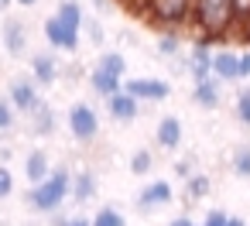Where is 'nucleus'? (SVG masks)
I'll return each instance as SVG.
<instances>
[{"mask_svg":"<svg viewBox=\"0 0 250 226\" xmlns=\"http://www.w3.org/2000/svg\"><path fill=\"white\" fill-rule=\"evenodd\" d=\"M69 185H72V171L62 164V168H52L42 182H35L31 188H28V205L35 209V212H59L62 205H65V199H69Z\"/></svg>","mask_w":250,"mask_h":226,"instance_id":"1","label":"nucleus"},{"mask_svg":"<svg viewBox=\"0 0 250 226\" xmlns=\"http://www.w3.org/2000/svg\"><path fill=\"white\" fill-rule=\"evenodd\" d=\"M141 14L154 24V28H182L192 18V0H141Z\"/></svg>","mask_w":250,"mask_h":226,"instance_id":"2","label":"nucleus"},{"mask_svg":"<svg viewBox=\"0 0 250 226\" xmlns=\"http://www.w3.org/2000/svg\"><path fill=\"white\" fill-rule=\"evenodd\" d=\"M65 127H69V134H72L79 144H93V141L100 137V113H96V106H89V103H72L69 113H65Z\"/></svg>","mask_w":250,"mask_h":226,"instance_id":"3","label":"nucleus"},{"mask_svg":"<svg viewBox=\"0 0 250 226\" xmlns=\"http://www.w3.org/2000/svg\"><path fill=\"white\" fill-rule=\"evenodd\" d=\"M171 89L175 86L168 79H158V76H134V79L124 76V93H130L141 103H165L171 96Z\"/></svg>","mask_w":250,"mask_h":226,"instance_id":"4","label":"nucleus"},{"mask_svg":"<svg viewBox=\"0 0 250 226\" xmlns=\"http://www.w3.org/2000/svg\"><path fill=\"white\" fill-rule=\"evenodd\" d=\"M171 199H175V188H171V182H165V178H154V182H147L137 195H134V205L141 209V212H154V209H165V205H171Z\"/></svg>","mask_w":250,"mask_h":226,"instance_id":"5","label":"nucleus"},{"mask_svg":"<svg viewBox=\"0 0 250 226\" xmlns=\"http://www.w3.org/2000/svg\"><path fill=\"white\" fill-rule=\"evenodd\" d=\"M45 41L55 48V52H79V41H83V35L79 31H72V28H65L55 14L45 21Z\"/></svg>","mask_w":250,"mask_h":226,"instance_id":"6","label":"nucleus"},{"mask_svg":"<svg viewBox=\"0 0 250 226\" xmlns=\"http://www.w3.org/2000/svg\"><path fill=\"white\" fill-rule=\"evenodd\" d=\"M0 41H4L7 55H24L28 52V24L21 18H4V28H0Z\"/></svg>","mask_w":250,"mask_h":226,"instance_id":"7","label":"nucleus"},{"mask_svg":"<svg viewBox=\"0 0 250 226\" xmlns=\"http://www.w3.org/2000/svg\"><path fill=\"white\" fill-rule=\"evenodd\" d=\"M209 76L219 79V82H240V52H229V48L212 52Z\"/></svg>","mask_w":250,"mask_h":226,"instance_id":"8","label":"nucleus"},{"mask_svg":"<svg viewBox=\"0 0 250 226\" xmlns=\"http://www.w3.org/2000/svg\"><path fill=\"white\" fill-rule=\"evenodd\" d=\"M106 113H110V120L113 123H134L137 120V113H141V100H134L130 93H113V96H106Z\"/></svg>","mask_w":250,"mask_h":226,"instance_id":"9","label":"nucleus"},{"mask_svg":"<svg viewBox=\"0 0 250 226\" xmlns=\"http://www.w3.org/2000/svg\"><path fill=\"white\" fill-rule=\"evenodd\" d=\"M182 141H185V127H182V120L171 117V113L161 117L158 127H154V144H158L161 151H178Z\"/></svg>","mask_w":250,"mask_h":226,"instance_id":"10","label":"nucleus"},{"mask_svg":"<svg viewBox=\"0 0 250 226\" xmlns=\"http://www.w3.org/2000/svg\"><path fill=\"white\" fill-rule=\"evenodd\" d=\"M59 76H62V69H59V59L52 52H35L31 55V79L38 86H55Z\"/></svg>","mask_w":250,"mask_h":226,"instance_id":"11","label":"nucleus"},{"mask_svg":"<svg viewBox=\"0 0 250 226\" xmlns=\"http://www.w3.org/2000/svg\"><path fill=\"white\" fill-rule=\"evenodd\" d=\"M7 100H11V106L18 110V113H28L42 96H38V82L35 79H14L11 86H7Z\"/></svg>","mask_w":250,"mask_h":226,"instance_id":"12","label":"nucleus"},{"mask_svg":"<svg viewBox=\"0 0 250 226\" xmlns=\"http://www.w3.org/2000/svg\"><path fill=\"white\" fill-rule=\"evenodd\" d=\"M96 192H100V178H96V171L83 168V171H76V175H72L69 199H72L76 205H86V202H93V199H96Z\"/></svg>","mask_w":250,"mask_h":226,"instance_id":"13","label":"nucleus"},{"mask_svg":"<svg viewBox=\"0 0 250 226\" xmlns=\"http://www.w3.org/2000/svg\"><path fill=\"white\" fill-rule=\"evenodd\" d=\"M195 86H192V103L195 106H202V110H216L219 106V100H223V82L219 79H212V76H206V79H192Z\"/></svg>","mask_w":250,"mask_h":226,"instance_id":"14","label":"nucleus"},{"mask_svg":"<svg viewBox=\"0 0 250 226\" xmlns=\"http://www.w3.org/2000/svg\"><path fill=\"white\" fill-rule=\"evenodd\" d=\"M209 65H212V45L195 41L192 52H188V59H185V72H188L192 79H206V76H209Z\"/></svg>","mask_w":250,"mask_h":226,"instance_id":"15","label":"nucleus"},{"mask_svg":"<svg viewBox=\"0 0 250 226\" xmlns=\"http://www.w3.org/2000/svg\"><path fill=\"white\" fill-rule=\"evenodd\" d=\"M28 117H31V134H35V137H48V134H55L59 117H55V110H52L45 100H38V103L28 110Z\"/></svg>","mask_w":250,"mask_h":226,"instance_id":"16","label":"nucleus"},{"mask_svg":"<svg viewBox=\"0 0 250 226\" xmlns=\"http://www.w3.org/2000/svg\"><path fill=\"white\" fill-rule=\"evenodd\" d=\"M89 89H93L96 96H103V100H106V96H113V93H120V89H124V76H113V72H106V69H100V65H96V69L89 72Z\"/></svg>","mask_w":250,"mask_h":226,"instance_id":"17","label":"nucleus"},{"mask_svg":"<svg viewBox=\"0 0 250 226\" xmlns=\"http://www.w3.org/2000/svg\"><path fill=\"white\" fill-rule=\"evenodd\" d=\"M209 192H212V178L206 175V171H192L188 178H185V205H195V202H202V199H209Z\"/></svg>","mask_w":250,"mask_h":226,"instance_id":"18","label":"nucleus"},{"mask_svg":"<svg viewBox=\"0 0 250 226\" xmlns=\"http://www.w3.org/2000/svg\"><path fill=\"white\" fill-rule=\"evenodd\" d=\"M52 171V161H48V151L45 147H35L28 158H24V178L35 185V182H42L45 175Z\"/></svg>","mask_w":250,"mask_h":226,"instance_id":"19","label":"nucleus"},{"mask_svg":"<svg viewBox=\"0 0 250 226\" xmlns=\"http://www.w3.org/2000/svg\"><path fill=\"white\" fill-rule=\"evenodd\" d=\"M55 18L65 24V28H72V31H83V4L79 0H62L59 4V11H55Z\"/></svg>","mask_w":250,"mask_h":226,"instance_id":"20","label":"nucleus"},{"mask_svg":"<svg viewBox=\"0 0 250 226\" xmlns=\"http://www.w3.org/2000/svg\"><path fill=\"white\" fill-rule=\"evenodd\" d=\"M158 55L168 62V59H175V55H182V35H178V28H165L161 35H158Z\"/></svg>","mask_w":250,"mask_h":226,"instance_id":"21","label":"nucleus"},{"mask_svg":"<svg viewBox=\"0 0 250 226\" xmlns=\"http://www.w3.org/2000/svg\"><path fill=\"white\" fill-rule=\"evenodd\" d=\"M127 171H130V175H137V178L151 175V171H154V151L137 147V151L130 154V161H127Z\"/></svg>","mask_w":250,"mask_h":226,"instance_id":"22","label":"nucleus"},{"mask_svg":"<svg viewBox=\"0 0 250 226\" xmlns=\"http://www.w3.org/2000/svg\"><path fill=\"white\" fill-rule=\"evenodd\" d=\"M229 171H233L236 178H250V144L233 147V154H229Z\"/></svg>","mask_w":250,"mask_h":226,"instance_id":"23","label":"nucleus"},{"mask_svg":"<svg viewBox=\"0 0 250 226\" xmlns=\"http://www.w3.org/2000/svg\"><path fill=\"white\" fill-rule=\"evenodd\" d=\"M89 226H127V216L117 205H103V209H96V216L89 219Z\"/></svg>","mask_w":250,"mask_h":226,"instance_id":"24","label":"nucleus"},{"mask_svg":"<svg viewBox=\"0 0 250 226\" xmlns=\"http://www.w3.org/2000/svg\"><path fill=\"white\" fill-rule=\"evenodd\" d=\"M96 65L106 69V72H113V76H127V59H124L120 52H103Z\"/></svg>","mask_w":250,"mask_h":226,"instance_id":"25","label":"nucleus"},{"mask_svg":"<svg viewBox=\"0 0 250 226\" xmlns=\"http://www.w3.org/2000/svg\"><path fill=\"white\" fill-rule=\"evenodd\" d=\"M233 113H236V120H240L243 127H250V86L240 89V96H236V103H233Z\"/></svg>","mask_w":250,"mask_h":226,"instance_id":"26","label":"nucleus"},{"mask_svg":"<svg viewBox=\"0 0 250 226\" xmlns=\"http://www.w3.org/2000/svg\"><path fill=\"white\" fill-rule=\"evenodd\" d=\"M83 28L89 31V41H93V45H103V41H106V31H103V24H100L96 18H83Z\"/></svg>","mask_w":250,"mask_h":226,"instance_id":"27","label":"nucleus"},{"mask_svg":"<svg viewBox=\"0 0 250 226\" xmlns=\"http://www.w3.org/2000/svg\"><path fill=\"white\" fill-rule=\"evenodd\" d=\"M18 120V110L11 106V100H0V130H11Z\"/></svg>","mask_w":250,"mask_h":226,"instance_id":"28","label":"nucleus"},{"mask_svg":"<svg viewBox=\"0 0 250 226\" xmlns=\"http://www.w3.org/2000/svg\"><path fill=\"white\" fill-rule=\"evenodd\" d=\"M233 4V14H236V28L250 24V0H229Z\"/></svg>","mask_w":250,"mask_h":226,"instance_id":"29","label":"nucleus"},{"mask_svg":"<svg viewBox=\"0 0 250 226\" xmlns=\"http://www.w3.org/2000/svg\"><path fill=\"white\" fill-rule=\"evenodd\" d=\"M7 195H14V175L7 164H0V199H7Z\"/></svg>","mask_w":250,"mask_h":226,"instance_id":"30","label":"nucleus"},{"mask_svg":"<svg viewBox=\"0 0 250 226\" xmlns=\"http://www.w3.org/2000/svg\"><path fill=\"white\" fill-rule=\"evenodd\" d=\"M52 226H89V216H59V212H52Z\"/></svg>","mask_w":250,"mask_h":226,"instance_id":"31","label":"nucleus"},{"mask_svg":"<svg viewBox=\"0 0 250 226\" xmlns=\"http://www.w3.org/2000/svg\"><path fill=\"white\" fill-rule=\"evenodd\" d=\"M199 226H226V209H209Z\"/></svg>","mask_w":250,"mask_h":226,"instance_id":"32","label":"nucleus"},{"mask_svg":"<svg viewBox=\"0 0 250 226\" xmlns=\"http://www.w3.org/2000/svg\"><path fill=\"white\" fill-rule=\"evenodd\" d=\"M171 168H175V175H178V178H182V182H185V178H188V175H192V161H185V158H182V161H175V164H171Z\"/></svg>","mask_w":250,"mask_h":226,"instance_id":"33","label":"nucleus"},{"mask_svg":"<svg viewBox=\"0 0 250 226\" xmlns=\"http://www.w3.org/2000/svg\"><path fill=\"white\" fill-rule=\"evenodd\" d=\"M240 79H250V48L240 52Z\"/></svg>","mask_w":250,"mask_h":226,"instance_id":"34","label":"nucleus"},{"mask_svg":"<svg viewBox=\"0 0 250 226\" xmlns=\"http://www.w3.org/2000/svg\"><path fill=\"white\" fill-rule=\"evenodd\" d=\"M168 226H199V223H195V219H188V216H175Z\"/></svg>","mask_w":250,"mask_h":226,"instance_id":"35","label":"nucleus"},{"mask_svg":"<svg viewBox=\"0 0 250 226\" xmlns=\"http://www.w3.org/2000/svg\"><path fill=\"white\" fill-rule=\"evenodd\" d=\"M226 226H247L243 216H226Z\"/></svg>","mask_w":250,"mask_h":226,"instance_id":"36","label":"nucleus"},{"mask_svg":"<svg viewBox=\"0 0 250 226\" xmlns=\"http://www.w3.org/2000/svg\"><path fill=\"white\" fill-rule=\"evenodd\" d=\"M93 7H96V11L103 14V11H110V0H93Z\"/></svg>","mask_w":250,"mask_h":226,"instance_id":"37","label":"nucleus"},{"mask_svg":"<svg viewBox=\"0 0 250 226\" xmlns=\"http://www.w3.org/2000/svg\"><path fill=\"white\" fill-rule=\"evenodd\" d=\"M18 7H38V0H14Z\"/></svg>","mask_w":250,"mask_h":226,"instance_id":"38","label":"nucleus"},{"mask_svg":"<svg viewBox=\"0 0 250 226\" xmlns=\"http://www.w3.org/2000/svg\"><path fill=\"white\" fill-rule=\"evenodd\" d=\"M11 4H14V0H0V11H7Z\"/></svg>","mask_w":250,"mask_h":226,"instance_id":"39","label":"nucleus"},{"mask_svg":"<svg viewBox=\"0 0 250 226\" xmlns=\"http://www.w3.org/2000/svg\"><path fill=\"white\" fill-rule=\"evenodd\" d=\"M113 4H137V0H113Z\"/></svg>","mask_w":250,"mask_h":226,"instance_id":"40","label":"nucleus"}]
</instances>
